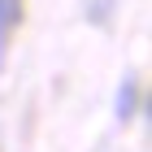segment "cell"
I'll use <instances>...</instances> for the list:
<instances>
[{
  "label": "cell",
  "mask_w": 152,
  "mask_h": 152,
  "mask_svg": "<svg viewBox=\"0 0 152 152\" xmlns=\"http://www.w3.org/2000/svg\"><path fill=\"white\" fill-rule=\"evenodd\" d=\"M135 104H139L135 83H122V87H117V104H113V113L122 117V122H130V117H135Z\"/></svg>",
  "instance_id": "6da1fadb"
}]
</instances>
